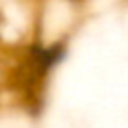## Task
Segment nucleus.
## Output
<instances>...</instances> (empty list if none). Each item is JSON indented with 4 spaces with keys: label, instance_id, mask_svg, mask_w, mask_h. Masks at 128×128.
<instances>
[]
</instances>
